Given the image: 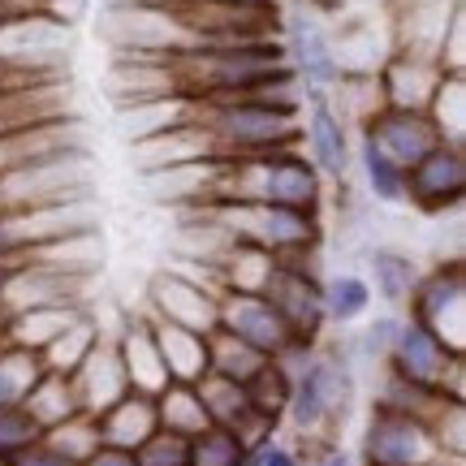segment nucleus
Masks as SVG:
<instances>
[{"instance_id":"obj_1","label":"nucleus","mask_w":466,"mask_h":466,"mask_svg":"<svg viewBox=\"0 0 466 466\" xmlns=\"http://www.w3.org/2000/svg\"><path fill=\"white\" fill-rule=\"evenodd\" d=\"M203 173V186L195 190L208 203H277L294 212L324 217L329 182L307 160L302 147L264 151V156H238V160H195Z\"/></svg>"},{"instance_id":"obj_2","label":"nucleus","mask_w":466,"mask_h":466,"mask_svg":"<svg viewBox=\"0 0 466 466\" xmlns=\"http://www.w3.org/2000/svg\"><path fill=\"white\" fill-rule=\"evenodd\" d=\"M354 398H359V371L350 363L341 337H324L294 371L285 428L299 441H337L354 410Z\"/></svg>"},{"instance_id":"obj_3","label":"nucleus","mask_w":466,"mask_h":466,"mask_svg":"<svg viewBox=\"0 0 466 466\" xmlns=\"http://www.w3.org/2000/svg\"><path fill=\"white\" fill-rule=\"evenodd\" d=\"M319 264H324V247L285 250V255H277V264H272L264 289H259L268 307L281 316L289 341H299V346H319L329 333L324 302H319V281H324Z\"/></svg>"},{"instance_id":"obj_4","label":"nucleus","mask_w":466,"mask_h":466,"mask_svg":"<svg viewBox=\"0 0 466 466\" xmlns=\"http://www.w3.org/2000/svg\"><path fill=\"white\" fill-rule=\"evenodd\" d=\"M203 217L225 238L250 242L268 255L324 247V217L316 212H294V208H277V203H208Z\"/></svg>"},{"instance_id":"obj_5","label":"nucleus","mask_w":466,"mask_h":466,"mask_svg":"<svg viewBox=\"0 0 466 466\" xmlns=\"http://www.w3.org/2000/svg\"><path fill=\"white\" fill-rule=\"evenodd\" d=\"M384 371H393L410 384H423V389H436L441 398L466 401V354L450 350L432 329H423L410 316H401L398 337H393L389 359H384Z\"/></svg>"},{"instance_id":"obj_6","label":"nucleus","mask_w":466,"mask_h":466,"mask_svg":"<svg viewBox=\"0 0 466 466\" xmlns=\"http://www.w3.org/2000/svg\"><path fill=\"white\" fill-rule=\"evenodd\" d=\"M359 462L363 466H466L445 458L436 445L432 428L419 415L393 410L384 401H371L363 423V441H359Z\"/></svg>"},{"instance_id":"obj_7","label":"nucleus","mask_w":466,"mask_h":466,"mask_svg":"<svg viewBox=\"0 0 466 466\" xmlns=\"http://www.w3.org/2000/svg\"><path fill=\"white\" fill-rule=\"evenodd\" d=\"M406 316L432 329L450 350L466 354V264L458 255L419 272L415 289L406 299Z\"/></svg>"},{"instance_id":"obj_8","label":"nucleus","mask_w":466,"mask_h":466,"mask_svg":"<svg viewBox=\"0 0 466 466\" xmlns=\"http://www.w3.org/2000/svg\"><path fill=\"white\" fill-rule=\"evenodd\" d=\"M83 160H86L83 151H69V156H48V160L17 165L9 173H0V217L5 212H22V208L61 203V199H83L91 190Z\"/></svg>"},{"instance_id":"obj_9","label":"nucleus","mask_w":466,"mask_h":466,"mask_svg":"<svg viewBox=\"0 0 466 466\" xmlns=\"http://www.w3.org/2000/svg\"><path fill=\"white\" fill-rule=\"evenodd\" d=\"M281 48L285 61L294 69L302 91H333L341 83V56H337V39L324 26V17L307 5L281 9Z\"/></svg>"},{"instance_id":"obj_10","label":"nucleus","mask_w":466,"mask_h":466,"mask_svg":"<svg viewBox=\"0 0 466 466\" xmlns=\"http://www.w3.org/2000/svg\"><path fill=\"white\" fill-rule=\"evenodd\" d=\"M302 151L319 168L324 182H350L354 138H350V121L337 113L329 91H302Z\"/></svg>"},{"instance_id":"obj_11","label":"nucleus","mask_w":466,"mask_h":466,"mask_svg":"<svg viewBox=\"0 0 466 466\" xmlns=\"http://www.w3.org/2000/svg\"><path fill=\"white\" fill-rule=\"evenodd\" d=\"M466 199V147L462 143H436L423 160L406 168V203L428 212V217H445Z\"/></svg>"},{"instance_id":"obj_12","label":"nucleus","mask_w":466,"mask_h":466,"mask_svg":"<svg viewBox=\"0 0 466 466\" xmlns=\"http://www.w3.org/2000/svg\"><path fill=\"white\" fill-rule=\"evenodd\" d=\"M96 229V212L91 199H61V203H44V208H22V212H5L0 217V255H14V250H31L69 233H86Z\"/></svg>"},{"instance_id":"obj_13","label":"nucleus","mask_w":466,"mask_h":466,"mask_svg":"<svg viewBox=\"0 0 466 466\" xmlns=\"http://www.w3.org/2000/svg\"><path fill=\"white\" fill-rule=\"evenodd\" d=\"M217 281L168 268V272H156L147 285V316L195 329V333H212L217 329Z\"/></svg>"},{"instance_id":"obj_14","label":"nucleus","mask_w":466,"mask_h":466,"mask_svg":"<svg viewBox=\"0 0 466 466\" xmlns=\"http://www.w3.org/2000/svg\"><path fill=\"white\" fill-rule=\"evenodd\" d=\"M359 134L371 138L376 147L389 156V160H398L401 168H410L415 160H423L436 143H445L441 130H436V121L423 108H393V104H380L376 113H367L359 121Z\"/></svg>"},{"instance_id":"obj_15","label":"nucleus","mask_w":466,"mask_h":466,"mask_svg":"<svg viewBox=\"0 0 466 466\" xmlns=\"http://www.w3.org/2000/svg\"><path fill=\"white\" fill-rule=\"evenodd\" d=\"M217 329L220 333L247 341L250 350H259L264 359H277L289 346L281 316L268 307L264 294H242V289H220L217 294Z\"/></svg>"},{"instance_id":"obj_16","label":"nucleus","mask_w":466,"mask_h":466,"mask_svg":"<svg viewBox=\"0 0 466 466\" xmlns=\"http://www.w3.org/2000/svg\"><path fill=\"white\" fill-rule=\"evenodd\" d=\"M450 69L441 66L436 56H423V52H406V48H389L380 66H376V91H380V104H393V108H423L432 104L436 86Z\"/></svg>"},{"instance_id":"obj_17","label":"nucleus","mask_w":466,"mask_h":466,"mask_svg":"<svg viewBox=\"0 0 466 466\" xmlns=\"http://www.w3.org/2000/svg\"><path fill=\"white\" fill-rule=\"evenodd\" d=\"M69 380H74L78 406H83L86 415H100L121 393H130V380H126V367H121L113 333H100V341L91 346V354L69 371Z\"/></svg>"},{"instance_id":"obj_18","label":"nucleus","mask_w":466,"mask_h":466,"mask_svg":"<svg viewBox=\"0 0 466 466\" xmlns=\"http://www.w3.org/2000/svg\"><path fill=\"white\" fill-rule=\"evenodd\" d=\"M116 341V354H121V367H126V380H130V389H138V393H160L168 380L165 371V359H160V350H156V337H151V324L147 316L138 311V316H130L121 329L113 333Z\"/></svg>"},{"instance_id":"obj_19","label":"nucleus","mask_w":466,"mask_h":466,"mask_svg":"<svg viewBox=\"0 0 466 466\" xmlns=\"http://www.w3.org/2000/svg\"><path fill=\"white\" fill-rule=\"evenodd\" d=\"M69 151H83L74 116L44 121V126H31V130H17V134H0V173H9L17 165L48 160V156H69Z\"/></svg>"},{"instance_id":"obj_20","label":"nucleus","mask_w":466,"mask_h":466,"mask_svg":"<svg viewBox=\"0 0 466 466\" xmlns=\"http://www.w3.org/2000/svg\"><path fill=\"white\" fill-rule=\"evenodd\" d=\"M69 116V91L66 78L35 86H17V91H0V134H17L44 126V121H61Z\"/></svg>"},{"instance_id":"obj_21","label":"nucleus","mask_w":466,"mask_h":466,"mask_svg":"<svg viewBox=\"0 0 466 466\" xmlns=\"http://www.w3.org/2000/svg\"><path fill=\"white\" fill-rule=\"evenodd\" d=\"M96 428H100V445H113V450H138L160 423H156V398L151 393H121V398L96 415Z\"/></svg>"},{"instance_id":"obj_22","label":"nucleus","mask_w":466,"mask_h":466,"mask_svg":"<svg viewBox=\"0 0 466 466\" xmlns=\"http://www.w3.org/2000/svg\"><path fill=\"white\" fill-rule=\"evenodd\" d=\"M147 324H151V337H156V350L165 359L168 380L195 384L208 376V333H195V329H182V324H168V319H156V316H147Z\"/></svg>"},{"instance_id":"obj_23","label":"nucleus","mask_w":466,"mask_h":466,"mask_svg":"<svg viewBox=\"0 0 466 466\" xmlns=\"http://www.w3.org/2000/svg\"><path fill=\"white\" fill-rule=\"evenodd\" d=\"M83 311H86V302H44V307H22V311H14V316H9L5 341L39 354L52 337L66 329L69 319H78Z\"/></svg>"},{"instance_id":"obj_24","label":"nucleus","mask_w":466,"mask_h":466,"mask_svg":"<svg viewBox=\"0 0 466 466\" xmlns=\"http://www.w3.org/2000/svg\"><path fill=\"white\" fill-rule=\"evenodd\" d=\"M419 272H423V268H419L406 250H393V247L367 250V285H371V294H376L384 307H393V311L406 307Z\"/></svg>"},{"instance_id":"obj_25","label":"nucleus","mask_w":466,"mask_h":466,"mask_svg":"<svg viewBox=\"0 0 466 466\" xmlns=\"http://www.w3.org/2000/svg\"><path fill=\"white\" fill-rule=\"evenodd\" d=\"M319 302H324V319L329 329H350L359 319L371 316V285H367L363 272H324L319 281Z\"/></svg>"},{"instance_id":"obj_26","label":"nucleus","mask_w":466,"mask_h":466,"mask_svg":"<svg viewBox=\"0 0 466 466\" xmlns=\"http://www.w3.org/2000/svg\"><path fill=\"white\" fill-rule=\"evenodd\" d=\"M354 165H359V177H363L367 195L384 208H401L406 203V168L398 160H389L371 138L359 134V143H354Z\"/></svg>"},{"instance_id":"obj_27","label":"nucleus","mask_w":466,"mask_h":466,"mask_svg":"<svg viewBox=\"0 0 466 466\" xmlns=\"http://www.w3.org/2000/svg\"><path fill=\"white\" fill-rule=\"evenodd\" d=\"M22 410L39 423V432H48L56 423H66L69 415H78V393H74V380L61 376V371H44L39 380L31 384V393L22 398Z\"/></svg>"},{"instance_id":"obj_28","label":"nucleus","mask_w":466,"mask_h":466,"mask_svg":"<svg viewBox=\"0 0 466 466\" xmlns=\"http://www.w3.org/2000/svg\"><path fill=\"white\" fill-rule=\"evenodd\" d=\"M100 319L91 316V307H86L78 319H69L61 333L52 337L48 346L39 350V363H44V371H61V376H69L74 367L83 363L86 354H91V346L100 341Z\"/></svg>"},{"instance_id":"obj_29","label":"nucleus","mask_w":466,"mask_h":466,"mask_svg":"<svg viewBox=\"0 0 466 466\" xmlns=\"http://www.w3.org/2000/svg\"><path fill=\"white\" fill-rule=\"evenodd\" d=\"M156 423H160L165 432H177V436L190 441V436H199L212 419H208V410H203L199 389H195V384L173 380L156 393Z\"/></svg>"},{"instance_id":"obj_30","label":"nucleus","mask_w":466,"mask_h":466,"mask_svg":"<svg viewBox=\"0 0 466 466\" xmlns=\"http://www.w3.org/2000/svg\"><path fill=\"white\" fill-rule=\"evenodd\" d=\"M289 384H294V376H289L277 359H268V363L259 367L247 384H242V393H247V406L255 410V415H264L268 423L285 428V401H289Z\"/></svg>"},{"instance_id":"obj_31","label":"nucleus","mask_w":466,"mask_h":466,"mask_svg":"<svg viewBox=\"0 0 466 466\" xmlns=\"http://www.w3.org/2000/svg\"><path fill=\"white\" fill-rule=\"evenodd\" d=\"M398 324H401L398 311H384V316L367 319L359 333L341 337V346H346L354 371H359V367H376V371H380L384 359H389V346H393V337H398Z\"/></svg>"},{"instance_id":"obj_32","label":"nucleus","mask_w":466,"mask_h":466,"mask_svg":"<svg viewBox=\"0 0 466 466\" xmlns=\"http://www.w3.org/2000/svg\"><path fill=\"white\" fill-rule=\"evenodd\" d=\"M264 363H268V359L259 354V350H250L247 341L220 333V329H212V333H208V371H217V376H225V380L247 384Z\"/></svg>"},{"instance_id":"obj_33","label":"nucleus","mask_w":466,"mask_h":466,"mask_svg":"<svg viewBox=\"0 0 466 466\" xmlns=\"http://www.w3.org/2000/svg\"><path fill=\"white\" fill-rule=\"evenodd\" d=\"M428 116L436 121V130L445 143H462L466 147V74H445L436 86Z\"/></svg>"},{"instance_id":"obj_34","label":"nucleus","mask_w":466,"mask_h":466,"mask_svg":"<svg viewBox=\"0 0 466 466\" xmlns=\"http://www.w3.org/2000/svg\"><path fill=\"white\" fill-rule=\"evenodd\" d=\"M39 376H44V363L35 350L9 346V341L0 346V406H22Z\"/></svg>"},{"instance_id":"obj_35","label":"nucleus","mask_w":466,"mask_h":466,"mask_svg":"<svg viewBox=\"0 0 466 466\" xmlns=\"http://www.w3.org/2000/svg\"><path fill=\"white\" fill-rule=\"evenodd\" d=\"M195 389H199V401H203V410H208V419L220 423V428H233L238 419L247 415V393H242L238 380H225L217 371H208L203 380H195Z\"/></svg>"},{"instance_id":"obj_36","label":"nucleus","mask_w":466,"mask_h":466,"mask_svg":"<svg viewBox=\"0 0 466 466\" xmlns=\"http://www.w3.org/2000/svg\"><path fill=\"white\" fill-rule=\"evenodd\" d=\"M247 453L250 450L238 441V432L220 423H208L199 436H190V466H242Z\"/></svg>"},{"instance_id":"obj_37","label":"nucleus","mask_w":466,"mask_h":466,"mask_svg":"<svg viewBox=\"0 0 466 466\" xmlns=\"http://www.w3.org/2000/svg\"><path fill=\"white\" fill-rule=\"evenodd\" d=\"M44 441H48V445H56V450L66 453L74 466H83L91 453L100 450V428H96V415L78 410V415H69L66 423L48 428V432H44Z\"/></svg>"},{"instance_id":"obj_38","label":"nucleus","mask_w":466,"mask_h":466,"mask_svg":"<svg viewBox=\"0 0 466 466\" xmlns=\"http://www.w3.org/2000/svg\"><path fill=\"white\" fill-rule=\"evenodd\" d=\"M134 462L138 466H190V441L177 432L156 428V432L134 450Z\"/></svg>"},{"instance_id":"obj_39","label":"nucleus","mask_w":466,"mask_h":466,"mask_svg":"<svg viewBox=\"0 0 466 466\" xmlns=\"http://www.w3.org/2000/svg\"><path fill=\"white\" fill-rule=\"evenodd\" d=\"M39 436H44L39 423H35L22 406H0V462H9L17 450H26Z\"/></svg>"},{"instance_id":"obj_40","label":"nucleus","mask_w":466,"mask_h":466,"mask_svg":"<svg viewBox=\"0 0 466 466\" xmlns=\"http://www.w3.org/2000/svg\"><path fill=\"white\" fill-rule=\"evenodd\" d=\"M35 17H56V0H0V31L9 26H22V22H35Z\"/></svg>"},{"instance_id":"obj_41","label":"nucleus","mask_w":466,"mask_h":466,"mask_svg":"<svg viewBox=\"0 0 466 466\" xmlns=\"http://www.w3.org/2000/svg\"><path fill=\"white\" fill-rule=\"evenodd\" d=\"M294 450H299L302 466H354V458L337 441H299Z\"/></svg>"},{"instance_id":"obj_42","label":"nucleus","mask_w":466,"mask_h":466,"mask_svg":"<svg viewBox=\"0 0 466 466\" xmlns=\"http://www.w3.org/2000/svg\"><path fill=\"white\" fill-rule=\"evenodd\" d=\"M0 466H74V462H69L56 445H48V441L39 436V441H31L26 450H17L9 462H0Z\"/></svg>"},{"instance_id":"obj_43","label":"nucleus","mask_w":466,"mask_h":466,"mask_svg":"<svg viewBox=\"0 0 466 466\" xmlns=\"http://www.w3.org/2000/svg\"><path fill=\"white\" fill-rule=\"evenodd\" d=\"M250 462L255 466H302V458H299V450L294 445H285V441H264L259 450H250Z\"/></svg>"},{"instance_id":"obj_44","label":"nucleus","mask_w":466,"mask_h":466,"mask_svg":"<svg viewBox=\"0 0 466 466\" xmlns=\"http://www.w3.org/2000/svg\"><path fill=\"white\" fill-rule=\"evenodd\" d=\"M83 466H138V462H134L130 450H113V445H100V450L91 453Z\"/></svg>"},{"instance_id":"obj_45","label":"nucleus","mask_w":466,"mask_h":466,"mask_svg":"<svg viewBox=\"0 0 466 466\" xmlns=\"http://www.w3.org/2000/svg\"><path fill=\"white\" fill-rule=\"evenodd\" d=\"M31 259H35V247L31 250H14V255H0V285H5V277H9V272L26 268Z\"/></svg>"},{"instance_id":"obj_46","label":"nucleus","mask_w":466,"mask_h":466,"mask_svg":"<svg viewBox=\"0 0 466 466\" xmlns=\"http://www.w3.org/2000/svg\"><path fill=\"white\" fill-rule=\"evenodd\" d=\"M35 22H39V17H35ZM22 26H26V22H22ZM22 26H9V31H0V56H31V52L22 48V44H9V39H14Z\"/></svg>"},{"instance_id":"obj_47","label":"nucleus","mask_w":466,"mask_h":466,"mask_svg":"<svg viewBox=\"0 0 466 466\" xmlns=\"http://www.w3.org/2000/svg\"><path fill=\"white\" fill-rule=\"evenodd\" d=\"M225 5H281V0H225Z\"/></svg>"},{"instance_id":"obj_48","label":"nucleus","mask_w":466,"mask_h":466,"mask_svg":"<svg viewBox=\"0 0 466 466\" xmlns=\"http://www.w3.org/2000/svg\"><path fill=\"white\" fill-rule=\"evenodd\" d=\"M242 466H255V462H250V453H247V462H242Z\"/></svg>"}]
</instances>
